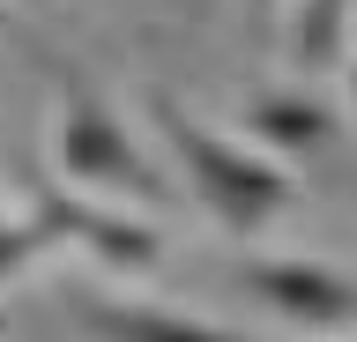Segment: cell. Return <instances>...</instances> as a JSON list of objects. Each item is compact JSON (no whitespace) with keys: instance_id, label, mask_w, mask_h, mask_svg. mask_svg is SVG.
<instances>
[{"instance_id":"6da1fadb","label":"cell","mask_w":357,"mask_h":342,"mask_svg":"<svg viewBox=\"0 0 357 342\" xmlns=\"http://www.w3.org/2000/svg\"><path fill=\"white\" fill-rule=\"evenodd\" d=\"M149 119L156 134H164V149L178 157V171H186V186H194V201L216 216L223 231H261L275 224L290 208V171L275 157H261V149H245L238 134H216L208 119L178 112L172 90H149Z\"/></svg>"},{"instance_id":"7a4b0ae2","label":"cell","mask_w":357,"mask_h":342,"mask_svg":"<svg viewBox=\"0 0 357 342\" xmlns=\"http://www.w3.org/2000/svg\"><path fill=\"white\" fill-rule=\"evenodd\" d=\"M52 164L82 186H105V194H127L142 208H172L178 186L156 171V157H142V141L127 134V119L112 112L97 90L67 82V104L52 119Z\"/></svg>"},{"instance_id":"3957f363","label":"cell","mask_w":357,"mask_h":342,"mask_svg":"<svg viewBox=\"0 0 357 342\" xmlns=\"http://www.w3.org/2000/svg\"><path fill=\"white\" fill-rule=\"evenodd\" d=\"M268 313L298 320V327H350L357 320V283L328 261H290V253H253L231 268Z\"/></svg>"},{"instance_id":"277c9868","label":"cell","mask_w":357,"mask_h":342,"mask_svg":"<svg viewBox=\"0 0 357 342\" xmlns=\"http://www.w3.org/2000/svg\"><path fill=\"white\" fill-rule=\"evenodd\" d=\"M30 224H38L52 246L75 238V246H89L97 261H112V268H149L156 261V231L149 224L112 216V208H89V201H67V194H52V186L30 194Z\"/></svg>"},{"instance_id":"5b68a950","label":"cell","mask_w":357,"mask_h":342,"mask_svg":"<svg viewBox=\"0 0 357 342\" xmlns=\"http://www.w3.org/2000/svg\"><path fill=\"white\" fill-rule=\"evenodd\" d=\"M245 141L261 157H320L335 149V112L312 90H261L245 104Z\"/></svg>"},{"instance_id":"8992f818","label":"cell","mask_w":357,"mask_h":342,"mask_svg":"<svg viewBox=\"0 0 357 342\" xmlns=\"http://www.w3.org/2000/svg\"><path fill=\"white\" fill-rule=\"evenodd\" d=\"M75 313L97 342H245L216 320L194 313H164V305H127V297H75Z\"/></svg>"},{"instance_id":"52a82bcc","label":"cell","mask_w":357,"mask_h":342,"mask_svg":"<svg viewBox=\"0 0 357 342\" xmlns=\"http://www.w3.org/2000/svg\"><path fill=\"white\" fill-rule=\"evenodd\" d=\"M357 0H290V23H283V52L298 75H320L342 60V30H350Z\"/></svg>"},{"instance_id":"ba28073f","label":"cell","mask_w":357,"mask_h":342,"mask_svg":"<svg viewBox=\"0 0 357 342\" xmlns=\"http://www.w3.org/2000/svg\"><path fill=\"white\" fill-rule=\"evenodd\" d=\"M245 8H253V15H275V8H283V0H245Z\"/></svg>"},{"instance_id":"9c48e42d","label":"cell","mask_w":357,"mask_h":342,"mask_svg":"<svg viewBox=\"0 0 357 342\" xmlns=\"http://www.w3.org/2000/svg\"><path fill=\"white\" fill-rule=\"evenodd\" d=\"M0 23H8V0H0Z\"/></svg>"},{"instance_id":"30bf717a","label":"cell","mask_w":357,"mask_h":342,"mask_svg":"<svg viewBox=\"0 0 357 342\" xmlns=\"http://www.w3.org/2000/svg\"><path fill=\"white\" fill-rule=\"evenodd\" d=\"M350 97H357V75H350Z\"/></svg>"},{"instance_id":"8fae6325","label":"cell","mask_w":357,"mask_h":342,"mask_svg":"<svg viewBox=\"0 0 357 342\" xmlns=\"http://www.w3.org/2000/svg\"><path fill=\"white\" fill-rule=\"evenodd\" d=\"M350 342H357V320H350Z\"/></svg>"},{"instance_id":"7c38bea8","label":"cell","mask_w":357,"mask_h":342,"mask_svg":"<svg viewBox=\"0 0 357 342\" xmlns=\"http://www.w3.org/2000/svg\"><path fill=\"white\" fill-rule=\"evenodd\" d=\"M0 224H8V208H0Z\"/></svg>"},{"instance_id":"4fadbf2b","label":"cell","mask_w":357,"mask_h":342,"mask_svg":"<svg viewBox=\"0 0 357 342\" xmlns=\"http://www.w3.org/2000/svg\"><path fill=\"white\" fill-rule=\"evenodd\" d=\"M30 8H45V0H30Z\"/></svg>"},{"instance_id":"5bb4252c","label":"cell","mask_w":357,"mask_h":342,"mask_svg":"<svg viewBox=\"0 0 357 342\" xmlns=\"http://www.w3.org/2000/svg\"><path fill=\"white\" fill-rule=\"evenodd\" d=\"M350 15H357V8H350Z\"/></svg>"}]
</instances>
